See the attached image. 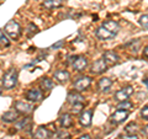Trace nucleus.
I'll return each mask as SVG.
<instances>
[{
  "label": "nucleus",
  "instance_id": "1",
  "mask_svg": "<svg viewBox=\"0 0 148 139\" xmlns=\"http://www.w3.org/2000/svg\"><path fill=\"white\" fill-rule=\"evenodd\" d=\"M1 84H3V87L5 90H11L16 86V84H17V72L15 70V69H10V70H8L5 74H4L3 79H1Z\"/></svg>",
  "mask_w": 148,
  "mask_h": 139
},
{
  "label": "nucleus",
  "instance_id": "2",
  "mask_svg": "<svg viewBox=\"0 0 148 139\" xmlns=\"http://www.w3.org/2000/svg\"><path fill=\"white\" fill-rule=\"evenodd\" d=\"M4 32H6V33L10 36L11 40H15L16 41L18 37L21 36V26L18 25L16 21L10 20L5 25V31H4Z\"/></svg>",
  "mask_w": 148,
  "mask_h": 139
},
{
  "label": "nucleus",
  "instance_id": "3",
  "mask_svg": "<svg viewBox=\"0 0 148 139\" xmlns=\"http://www.w3.org/2000/svg\"><path fill=\"white\" fill-rule=\"evenodd\" d=\"M14 108L18 114H30L34 110V105L30 102H25V101H17L14 104Z\"/></svg>",
  "mask_w": 148,
  "mask_h": 139
},
{
  "label": "nucleus",
  "instance_id": "4",
  "mask_svg": "<svg viewBox=\"0 0 148 139\" xmlns=\"http://www.w3.org/2000/svg\"><path fill=\"white\" fill-rule=\"evenodd\" d=\"M90 84H91L90 76H80V78H78L77 80L74 81L73 87H74V90H75V91L82 92V91L86 90L88 87L90 86Z\"/></svg>",
  "mask_w": 148,
  "mask_h": 139
},
{
  "label": "nucleus",
  "instance_id": "5",
  "mask_svg": "<svg viewBox=\"0 0 148 139\" xmlns=\"http://www.w3.org/2000/svg\"><path fill=\"white\" fill-rule=\"evenodd\" d=\"M42 91L40 89H36V87H32V89H29L26 91L25 94V99L29 101V102H32V104H36V102H40L42 100Z\"/></svg>",
  "mask_w": 148,
  "mask_h": 139
},
{
  "label": "nucleus",
  "instance_id": "6",
  "mask_svg": "<svg viewBox=\"0 0 148 139\" xmlns=\"http://www.w3.org/2000/svg\"><path fill=\"white\" fill-rule=\"evenodd\" d=\"M133 94V87L132 86H127V87H123V89H120L115 92V100L117 102H122V101H126L128 100V97Z\"/></svg>",
  "mask_w": 148,
  "mask_h": 139
},
{
  "label": "nucleus",
  "instance_id": "7",
  "mask_svg": "<svg viewBox=\"0 0 148 139\" xmlns=\"http://www.w3.org/2000/svg\"><path fill=\"white\" fill-rule=\"evenodd\" d=\"M128 117V111L126 110H117L116 112H114L110 117V122L114 124H119L122 123L123 121H126Z\"/></svg>",
  "mask_w": 148,
  "mask_h": 139
},
{
  "label": "nucleus",
  "instance_id": "8",
  "mask_svg": "<svg viewBox=\"0 0 148 139\" xmlns=\"http://www.w3.org/2000/svg\"><path fill=\"white\" fill-rule=\"evenodd\" d=\"M72 61H73L72 63L73 68L78 72H83L88 67V59L85 57H83V55H75V57L72 58Z\"/></svg>",
  "mask_w": 148,
  "mask_h": 139
},
{
  "label": "nucleus",
  "instance_id": "9",
  "mask_svg": "<svg viewBox=\"0 0 148 139\" xmlns=\"http://www.w3.org/2000/svg\"><path fill=\"white\" fill-rule=\"evenodd\" d=\"M106 69H108V64H106L104 59L101 58V59H98V61H95L91 64L90 72H91V74H101V73H104Z\"/></svg>",
  "mask_w": 148,
  "mask_h": 139
},
{
  "label": "nucleus",
  "instance_id": "10",
  "mask_svg": "<svg viewBox=\"0 0 148 139\" xmlns=\"http://www.w3.org/2000/svg\"><path fill=\"white\" fill-rule=\"evenodd\" d=\"M91 118H92V111L91 110H85L80 112L79 116V123L83 127H89L91 124Z\"/></svg>",
  "mask_w": 148,
  "mask_h": 139
},
{
  "label": "nucleus",
  "instance_id": "11",
  "mask_svg": "<svg viewBox=\"0 0 148 139\" xmlns=\"http://www.w3.org/2000/svg\"><path fill=\"white\" fill-rule=\"evenodd\" d=\"M103 59L105 61V63L108 65H114V64H117L120 61V57L114 52V50H106L104 53V57Z\"/></svg>",
  "mask_w": 148,
  "mask_h": 139
},
{
  "label": "nucleus",
  "instance_id": "12",
  "mask_svg": "<svg viewBox=\"0 0 148 139\" xmlns=\"http://www.w3.org/2000/svg\"><path fill=\"white\" fill-rule=\"evenodd\" d=\"M96 36H98V38L101 40V41H110L112 40L116 35L111 33L110 31H108L106 29H104L103 26L99 27V29H96Z\"/></svg>",
  "mask_w": 148,
  "mask_h": 139
},
{
  "label": "nucleus",
  "instance_id": "13",
  "mask_svg": "<svg viewBox=\"0 0 148 139\" xmlns=\"http://www.w3.org/2000/svg\"><path fill=\"white\" fill-rule=\"evenodd\" d=\"M112 86V80L110 78H101L98 81V89L101 92H108Z\"/></svg>",
  "mask_w": 148,
  "mask_h": 139
},
{
  "label": "nucleus",
  "instance_id": "14",
  "mask_svg": "<svg viewBox=\"0 0 148 139\" xmlns=\"http://www.w3.org/2000/svg\"><path fill=\"white\" fill-rule=\"evenodd\" d=\"M103 27H104V29H106L108 31H110L111 33H114V35H116L117 32L120 31L119 24L116 21H114V20H106V21H104Z\"/></svg>",
  "mask_w": 148,
  "mask_h": 139
},
{
  "label": "nucleus",
  "instance_id": "15",
  "mask_svg": "<svg viewBox=\"0 0 148 139\" xmlns=\"http://www.w3.org/2000/svg\"><path fill=\"white\" fill-rule=\"evenodd\" d=\"M18 117H20V114L16 111H8V112H5L1 116V119L6 123H12V122H16Z\"/></svg>",
  "mask_w": 148,
  "mask_h": 139
},
{
  "label": "nucleus",
  "instance_id": "16",
  "mask_svg": "<svg viewBox=\"0 0 148 139\" xmlns=\"http://www.w3.org/2000/svg\"><path fill=\"white\" fill-rule=\"evenodd\" d=\"M67 101L69 104H77V102H84V97H83L78 91H72L68 94V97H67Z\"/></svg>",
  "mask_w": 148,
  "mask_h": 139
},
{
  "label": "nucleus",
  "instance_id": "17",
  "mask_svg": "<svg viewBox=\"0 0 148 139\" xmlns=\"http://www.w3.org/2000/svg\"><path fill=\"white\" fill-rule=\"evenodd\" d=\"M69 78H71V74H69L67 70H57L54 73V79L58 82H61V84L67 82L69 80Z\"/></svg>",
  "mask_w": 148,
  "mask_h": 139
},
{
  "label": "nucleus",
  "instance_id": "18",
  "mask_svg": "<svg viewBox=\"0 0 148 139\" xmlns=\"http://www.w3.org/2000/svg\"><path fill=\"white\" fill-rule=\"evenodd\" d=\"M62 5H63V0H45L42 3V6L45 9H48V10L61 7Z\"/></svg>",
  "mask_w": 148,
  "mask_h": 139
},
{
  "label": "nucleus",
  "instance_id": "19",
  "mask_svg": "<svg viewBox=\"0 0 148 139\" xmlns=\"http://www.w3.org/2000/svg\"><path fill=\"white\" fill-rule=\"evenodd\" d=\"M49 137H51V133H49L48 129L45 128V127H40L36 131V133L34 134L35 139H48Z\"/></svg>",
  "mask_w": 148,
  "mask_h": 139
},
{
  "label": "nucleus",
  "instance_id": "20",
  "mask_svg": "<svg viewBox=\"0 0 148 139\" xmlns=\"http://www.w3.org/2000/svg\"><path fill=\"white\" fill-rule=\"evenodd\" d=\"M59 123H61V126L63 128H69L73 124V118L72 116L69 113H64L61 116V118H59Z\"/></svg>",
  "mask_w": 148,
  "mask_h": 139
},
{
  "label": "nucleus",
  "instance_id": "21",
  "mask_svg": "<svg viewBox=\"0 0 148 139\" xmlns=\"http://www.w3.org/2000/svg\"><path fill=\"white\" fill-rule=\"evenodd\" d=\"M40 87L43 91H49L53 87L52 79H49V78H42V79H41V81H40Z\"/></svg>",
  "mask_w": 148,
  "mask_h": 139
},
{
  "label": "nucleus",
  "instance_id": "22",
  "mask_svg": "<svg viewBox=\"0 0 148 139\" xmlns=\"http://www.w3.org/2000/svg\"><path fill=\"white\" fill-rule=\"evenodd\" d=\"M83 108H84V105H83V102H77V104H73L72 105V108H71V112L72 113H79L83 111Z\"/></svg>",
  "mask_w": 148,
  "mask_h": 139
},
{
  "label": "nucleus",
  "instance_id": "23",
  "mask_svg": "<svg viewBox=\"0 0 148 139\" xmlns=\"http://www.w3.org/2000/svg\"><path fill=\"white\" fill-rule=\"evenodd\" d=\"M125 131H126L127 134H136V132L138 131V127L136 123H130L128 126H126Z\"/></svg>",
  "mask_w": 148,
  "mask_h": 139
},
{
  "label": "nucleus",
  "instance_id": "24",
  "mask_svg": "<svg viewBox=\"0 0 148 139\" xmlns=\"http://www.w3.org/2000/svg\"><path fill=\"white\" fill-rule=\"evenodd\" d=\"M132 102H130L128 100H126V101H122V102H119V105H117V110H130L132 107Z\"/></svg>",
  "mask_w": 148,
  "mask_h": 139
},
{
  "label": "nucleus",
  "instance_id": "25",
  "mask_svg": "<svg viewBox=\"0 0 148 139\" xmlns=\"http://www.w3.org/2000/svg\"><path fill=\"white\" fill-rule=\"evenodd\" d=\"M0 43H1L3 46H6V47L10 44V41H9L8 36L5 35V32H4L3 30H0Z\"/></svg>",
  "mask_w": 148,
  "mask_h": 139
},
{
  "label": "nucleus",
  "instance_id": "26",
  "mask_svg": "<svg viewBox=\"0 0 148 139\" xmlns=\"http://www.w3.org/2000/svg\"><path fill=\"white\" fill-rule=\"evenodd\" d=\"M57 138L58 139H71V134H69V132H67L66 129H63V131H59L57 133Z\"/></svg>",
  "mask_w": 148,
  "mask_h": 139
},
{
  "label": "nucleus",
  "instance_id": "27",
  "mask_svg": "<svg viewBox=\"0 0 148 139\" xmlns=\"http://www.w3.org/2000/svg\"><path fill=\"white\" fill-rule=\"evenodd\" d=\"M140 25L143 27V29L148 30V15H142L140 17Z\"/></svg>",
  "mask_w": 148,
  "mask_h": 139
},
{
  "label": "nucleus",
  "instance_id": "28",
  "mask_svg": "<svg viewBox=\"0 0 148 139\" xmlns=\"http://www.w3.org/2000/svg\"><path fill=\"white\" fill-rule=\"evenodd\" d=\"M141 117L143 119H146V121H148V105L141 110Z\"/></svg>",
  "mask_w": 148,
  "mask_h": 139
},
{
  "label": "nucleus",
  "instance_id": "29",
  "mask_svg": "<svg viewBox=\"0 0 148 139\" xmlns=\"http://www.w3.org/2000/svg\"><path fill=\"white\" fill-rule=\"evenodd\" d=\"M29 123H30V118H22V121H21V122H18V123L16 124V127H17V128H22L24 126L26 127Z\"/></svg>",
  "mask_w": 148,
  "mask_h": 139
},
{
  "label": "nucleus",
  "instance_id": "30",
  "mask_svg": "<svg viewBox=\"0 0 148 139\" xmlns=\"http://www.w3.org/2000/svg\"><path fill=\"white\" fill-rule=\"evenodd\" d=\"M29 29H30V30L27 31V35H29L30 37H31L32 35H34V33H36V32H37V27H36L34 24H30V25H29Z\"/></svg>",
  "mask_w": 148,
  "mask_h": 139
},
{
  "label": "nucleus",
  "instance_id": "31",
  "mask_svg": "<svg viewBox=\"0 0 148 139\" xmlns=\"http://www.w3.org/2000/svg\"><path fill=\"white\" fill-rule=\"evenodd\" d=\"M63 44H64V41H59V42L54 43V44L52 46V47H51V49H58V48H61Z\"/></svg>",
  "mask_w": 148,
  "mask_h": 139
},
{
  "label": "nucleus",
  "instance_id": "32",
  "mask_svg": "<svg viewBox=\"0 0 148 139\" xmlns=\"http://www.w3.org/2000/svg\"><path fill=\"white\" fill-rule=\"evenodd\" d=\"M121 139H138L136 134H126V136H121Z\"/></svg>",
  "mask_w": 148,
  "mask_h": 139
},
{
  "label": "nucleus",
  "instance_id": "33",
  "mask_svg": "<svg viewBox=\"0 0 148 139\" xmlns=\"http://www.w3.org/2000/svg\"><path fill=\"white\" fill-rule=\"evenodd\" d=\"M78 139H91V138H90L89 134H83V136H80Z\"/></svg>",
  "mask_w": 148,
  "mask_h": 139
},
{
  "label": "nucleus",
  "instance_id": "34",
  "mask_svg": "<svg viewBox=\"0 0 148 139\" xmlns=\"http://www.w3.org/2000/svg\"><path fill=\"white\" fill-rule=\"evenodd\" d=\"M143 55L148 58V46H147V47H146L145 49H143Z\"/></svg>",
  "mask_w": 148,
  "mask_h": 139
},
{
  "label": "nucleus",
  "instance_id": "35",
  "mask_svg": "<svg viewBox=\"0 0 148 139\" xmlns=\"http://www.w3.org/2000/svg\"><path fill=\"white\" fill-rule=\"evenodd\" d=\"M143 82H145V85L147 86V89H148V78H147V79H146V80H145V81H143Z\"/></svg>",
  "mask_w": 148,
  "mask_h": 139
},
{
  "label": "nucleus",
  "instance_id": "36",
  "mask_svg": "<svg viewBox=\"0 0 148 139\" xmlns=\"http://www.w3.org/2000/svg\"><path fill=\"white\" fill-rule=\"evenodd\" d=\"M0 94H1V89H0Z\"/></svg>",
  "mask_w": 148,
  "mask_h": 139
}]
</instances>
